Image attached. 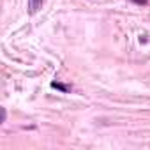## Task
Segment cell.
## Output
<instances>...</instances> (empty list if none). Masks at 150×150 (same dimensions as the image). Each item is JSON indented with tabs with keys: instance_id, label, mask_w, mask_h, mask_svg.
Segmentation results:
<instances>
[{
	"instance_id": "6da1fadb",
	"label": "cell",
	"mask_w": 150,
	"mask_h": 150,
	"mask_svg": "<svg viewBox=\"0 0 150 150\" xmlns=\"http://www.w3.org/2000/svg\"><path fill=\"white\" fill-rule=\"evenodd\" d=\"M42 2H44V0H28V13L30 14H35L42 7Z\"/></svg>"
},
{
	"instance_id": "7a4b0ae2",
	"label": "cell",
	"mask_w": 150,
	"mask_h": 150,
	"mask_svg": "<svg viewBox=\"0 0 150 150\" xmlns=\"http://www.w3.org/2000/svg\"><path fill=\"white\" fill-rule=\"evenodd\" d=\"M51 87H53V88H57V90H60V92H64V94L71 92V87H67V85H64V83H58V81H53V83H51Z\"/></svg>"
},
{
	"instance_id": "3957f363",
	"label": "cell",
	"mask_w": 150,
	"mask_h": 150,
	"mask_svg": "<svg viewBox=\"0 0 150 150\" xmlns=\"http://www.w3.org/2000/svg\"><path fill=\"white\" fill-rule=\"evenodd\" d=\"M132 2H134V4H141V6H143V4H146V2H148V0H132Z\"/></svg>"
}]
</instances>
